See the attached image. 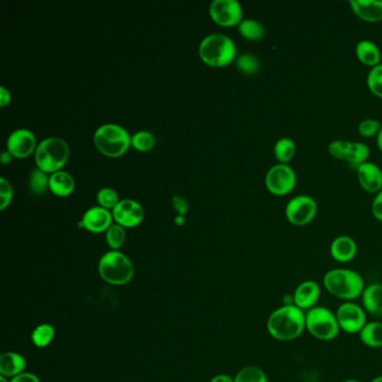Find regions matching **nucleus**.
I'll return each mask as SVG.
<instances>
[{"instance_id": "f257e3e1", "label": "nucleus", "mask_w": 382, "mask_h": 382, "mask_svg": "<svg viewBox=\"0 0 382 382\" xmlns=\"http://www.w3.org/2000/svg\"><path fill=\"white\" fill-rule=\"evenodd\" d=\"M268 333L278 341H293L299 338L305 327V313L294 304L278 307L267 320Z\"/></svg>"}, {"instance_id": "f03ea898", "label": "nucleus", "mask_w": 382, "mask_h": 382, "mask_svg": "<svg viewBox=\"0 0 382 382\" xmlns=\"http://www.w3.org/2000/svg\"><path fill=\"white\" fill-rule=\"evenodd\" d=\"M323 285L331 295L344 301L361 297L366 288L360 273L346 268H335L327 271L323 277Z\"/></svg>"}, {"instance_id": "7ed1b4c3", "label": "nucleus", "mask_w": 382, "mask_h": 382, "mask_svg": "<svg viewBox=\"0 0 382 382\" xmlns=\"http://www.w3.org/2000/svg\"><path fill=\"white\" fill-rule=\"evenodd\" d=\"M237 54L236 44L224 34H211L200 44V55L207 64L224 67L233 61Z\"/></svg>"}, {"instance_id": "20e7f679", "label": "nucleus", "mask_w": 382, "mask_h": 382, "mask_svg": "<svg viewBox=\"0 0 382 382\" xmlns=\"http://www.w3.org/2000/svg\"><path fill=\"white\" fill-rule=\"evenodd\" d=\"M99 273L108 284L121 286L134 276V266L123 252L112 250L102 256L99 262Z\"/></svg>"}, {"instance_id": "39448f33", "label": "nucleus", "mask_w": 382, "mask_h": 382, "mask_svg": "<svg viewBox=\"0 0 382 382\" xmlns=\"http://www.w3.org/2000/svg\"><path fill=\"white\" fill-rule=\"evenodd\" d=\"M305 327L313 338L320 341L334 340L341 331L335 313L323 306L313 307L305 313Z\"/></svg>"}, {"instance_id": "423d86ee", "label": "nucleus", "mask_w": 382, "mask_h": 382, "mask_svg": "<svg viewBox=\"0 0 382 382\" xmlns=\"http://www.w3.org/2000/svg\"><path fill=\"white\" fill-rule=\"evenodd\" d=\"M95 146L107 156H121L128 149L131 138L128 131L116 123L99 127L95 134Z\"/></svg>"}, {"instance_id": "0eeeda50", "label": "nucleus", "mask_w": 382, "mask_h": 382, "mask_svg": "<svg viewBox=\"0 0 382 382\" xmlns=\"http://www.w3.org/2000/svg\"><path fill=\"white\" fill-rule=\"evenodd\" d=\"M69 158V146L57 137L42 140L35 151L37 166L44 172H57Z\"/></svg>"}, {"instance_id": "6e6552de", "label": "nucleus", "mask_w": 382, "mask_h": 382, "mask_svg": "<svg viewBox=\"0 0 382 382\" xmlns=\"http://www.w3.org/2000/svg\"><path fill=\"white\" fill-rule=\"evenodd\" d=\"M297 181L295 170L288 164L273 165L266 174L268 191L275 196H286L294 190Z\"/></svg>"}, {"instance_id": "1a4fd4ad", "label": "nucleus", "mask_w": 382, "mask_h": 382, "mask_svg": "<svg viewBox=\"0 0 382 382\" xmlns=\"http://www.w3.org/2000/svg\"><path fill=\"white\" fill-rule=\"evenodd\" d=\"M318 212V203L310 196H296L290 198L285 207V214L290 224L296 226H306Z\"/></svg>"}, {"instance_id": "9d476101", "label": "nucleus", "mask_w": 382, "mask_h": 382, "mask_svg": "<svg viewBox=\"0 0 382 382\" xmlns=\"http://www.w3.org/2000/svg\"><path fill=\"white\" fill-rule=\"evenodd\" d=\"M339 327L341 331L355 334L360 333L367 322L366 311L360 305L355 304V301H344L339 306L336 313Z\"/></svg>"}, {"instance_id": "9b49d317", "label": "nucleus", "mask_w": 382, "mask_h": 382, "mask_svg": "<svg viewBox=\"0 0 382 382\" xmlns=\"http://www.w3.org/2000/svg\"><path fill=\"white\" fill-rule=\"evenodd\" d=\"M210 14L215 22L222 26H233L243 20V8L237 0H213Z\"/></svg>"}, {"instance_id": "f8f14e48", "label": "nucleus", "mask_w": 382, "mask_h": 382, "mask_svg": "<svg viewBox=\"0 0 382 382\" xmlns=\"http://www.w3.org/2000/svg\"><path fill=\"white\" fill-rule=\"evenodd\" d=\"M114 218L118 224L123 226H135L140 224L144 218V210L138 202L125 198L118 202L112 211Z\"/></svg>"}, {"instance_id": "ddd939ff", "label": "nucleus", "mask_w": 382, "mask_h": 382, "mask_svg": "<svg viewBox=\"0 0 382 382\" xmlns=\"http://www.w3.org/2000/svg\"><path fill=\"white\" fill-rule=\"evenodd\" d=\"M321 296V287L315 280H305L296 287L293 301L295 306L301 311H310L315 307Z\"/></svg>"}, {"instance_id": "4468645a", "label": "nucleus", "mask_w": 382, "mask_h": 382, "mask_svg": "<svg viewBox=\"0 0 382 382\" xmlns=\"http://www.w3.org/2000/svg\"><path fill=\"white\" fill-rule=\"evenodd\" d=\"M36 145V138L28 129H17L11 132L7 140V147L11 155L16 157H25L34 151Z\"/></svg>"}, {"instance_id": "2eb2a0df", "label": "nucleus", "mask_w": 382, "mask_h": 382, "mask_svg": "<svg viewBox=\"0 0 382 382\" xmlns=\"http://www.w3.org/2000/svg\"><path fill=\"white\" fill-rule=\"evenodd\" d=\"M112 214L109 210L102 207H93L84 213L79 226H84L91 232H102L111 226Z\"/></svg>"}, {"instance_id": "dca6fc26", "label": "nucleus", "mask_w": 382, "mask_h": 382, "mask_svg": "<svg viewBox=\"0 0 382 382\" xmlns=\"http://www.w3.org/2000/svg\"><path fill=\"white\" fill-rule=\"evenodd\" d=\"M357 179L361 186L370 193H378L382 190V170L372 162L363 163L357 168Z\"/></svg>"}, {"instance_id": "f3484780", "label": "nucleus", "mask_w": 382, "mask_h": 382, "mask_svg": "<svg viewBox=\"0 0 382 382\" xmlns=\"http://www.w3.org/2000/svg\"><path fill=\"white\" fill-rule=\"evenodd\" d=\"M350 6L352 11L364 22L382 20V0H351Z\"/></svg>"}, {"instance_id": "a211bd4d", "label": "nucleus", "mask_w": 382, "mask_h": 382, "mask_svg": "<svg viewBox=\"0 0 382 382\" xmlns=\"http://www.w3.org/2000/svg\"><path fill=\"white\" fill-rule=\"evenodd\" d=\"M357 247L355 241L349 236H339L335 238L329 247V252L335 261L349 262L357 254Z\"/></svg>"}, {"instance_id": "6ab92c4d", "label": "nucleus", "mask_w": 382, "mask_h": 382, "mask_svg": "<svg viewBox=\"0 0 382 382\" xmlns=\"http://www.w3.org/2000/svg\"><path fill=\"white\" fill-rule=\"evenodd\" d=\"M361 299L363 310L376 318H382V284L374 282L366 286Z\"/></svg>"}, {"instance_id": "aec40b11", "label": "nucleus", "mask_w": 382, "mask_h": 382, "mask_svg": "<svg viewBox=\"0 0 382 382\" xmlns=\"http://www.w3.org/2000/svg\"><path fill=\"white\" fill-rule=\"evenodd\" d=\"M26 361L15 352H6L0 357V374L4 377H16L25 370Z\"/></svg>"}, {"instance_id": "412c9836", "label": "nucleus", "mask_w": 382, "mask_h": 382, "mask_svg": "<svg viewBox=\"0 0 382 382\" xmlns=\"http://www.w3.org/2000/svg\"><path fill=\"white\" fill-rule=\"evenodd\" d=\"M355 54L359 61L368 67H376L380 64L381 60V52L376 43L369 39H361L355 46Z\"/></svg>"}, {"instance_id": "4be33fe9", "label": "nucleus", "mask_w": 382, "mask_h": 382, "mask_svg": "<svg viewBox=\"0 0 382 382\" xmlns=\"http://www.w3.org/2000/svg\"><path fill=\"white\" fill-rule=\"evenodd\" d=\"M360 340L364 346L372 349L382 348V322H369L364 325L361 332Z\"/></svg>"}, {"instance_id": "5701e85b", "label": "nucleus", "mask_w": 382, "mask_h": 382, "mask_svg": "<svg viewBox=\"0 0 382 382\" xmlns=\"http://www.w3.org/2000/svg\"><path fill=\"white\" fill-rule=\"evenodd\" d=\"M50 189L56 196H69L74 189V179L70 174L57 170L50 177Z\"/></svg>"}, {"instance_id": "b1692460", "label": "nucleus", "mask_w": 382, "mask_h": 382, "mask_svg": "<svg viewBox=\"0 0 382 382\" xmlns=\"http://www.w3.org/2000/svg\"><path fill=\"white\" fill-rule=\"evenodd\" d=\"M296 153V145L289 137H282L273 146V154L277 161L282 164H287Z\"/></svg>"}, {"instance_id": "393cba45", "label": "nucleus", "mask_w": 382, "mask_h": 382, "mask_svg": "<svg viewBox=\"0 0 382 382\" xmlns=\"http://www.w3.org/2000/svg\"><path fill=\"white\" fill-rule=\"evenodd\" d=\"M370 155V149L366 144L360 142H350L349 151L346 154V162L353 166H360L367 162Z\"/></svg>"}, {"instance_id": "a878e982", "label": "nucleus", "mask_w": 382, "mask_h": 382, "mask_svg": "<svg viewBox=\"0 0 382 382\" xmlns=\"http://www.w3.org/2000/svg\"><path fill=\"white\" fill-rule=\"evenodd\" d=\"M239 32L245 39L249 41H258L265 35V27L258 20L246 18L241 20L239 24Z\"/></svg>"}, {"instance_id": "bb28decb", "label": "nucleus", "mask_w": 382, "mask_h": 382, "mask_svg": "<svg viewBox=\"0 0 382 382\" xmlns=\"http://www.w3.org/2000/svg\"><path fill=\"white\" fill-rule=\"evenodd\" d=\"M55 335L54 327L50 324H41L32 333V341L37 348H45L52 342Z\"/></svg>"}, {"instance_id": "cd10ccee", "label": "nucleus", "mask_w": 382, "mask_h": 382, "mask_svg": "<svg viewBox=\"0 0 382 382\" xmlns=\"http://www.w3.org/2000/svg\"><path fill=\"white\" fill-rule=\"evenodd\" d=\"M50 187V179H48L44 170L41 168H34L29 175V189L36 196L43 194Z\"/></svg>"}, {"instance_id": "c85d7f7f", "label": "nucleus", "mask_w": 382, "mask_h": 382, "mask_svg": "<svg viewBox=\"0 0 382 382\" xmlns=\"http://www.w3.org/2000/svg\"><path fill=\"white\" fill-rule=\"evenodd\" d=\"M236 64L241 72L246 73V74H254L260 69L259 60L250 53H243L238 56Z\"/></svg>"}, {"instance_id": "c756f323", "label": "nucleus", "mask_w": 382, "mask_h": 382, "mask_svg": "<svg viewBox=\"0 0 382 382\" xmlns=\"http://www.w3.org/2000/svg\"><path fill=\"white\" fill-rule=\"evenodd\" d=\"M235 382H268L265 372L257 367H246L238 372Z\"/></svg>"}, {"instance_id": "7c9ffc66", "label": "nucleus", "mask_w": 382, "mask_h": 382, "mask_svg": "<svg viewBox=\"0 0 382 382\" xmlns=\"http://www.w3.org/2000/svg\"><path fill=\"white\" fill-rule=\"evenodd\" d=\"M368 88L374 95L382 98V63L371 67L367 76Z\"/></svg>"}, {"instance_id": "2f4dec72", "label": "nucleus", "mask_w": 382, "mask_h": 382, "mask_svg": "<svg viewBox=\"0 0 382 382\" xmlns=\"http://www.w3.org/2000/svg\"><path fill=\"white\" fill-rule=\"evenodd\" d=\"M155 144V137L151 132L146 130H140L131 137V145L138 151H148Z\"/></svg>"}, {"instance_id": "473e14b6", "label": "nucleus", "mask_w": 382, "mask_h": 382, "mask_svg": "<svg viewBox=\"0 0 382 382\" xmlns=\"http://www.w3.org/2000/svg\"><path fill=\"white\" fill-rule=\"evenodd\" d=\"M107 243L112 249H118L123 245L126 233L121 224H111L106 233Z\"/></svg>"}, {"instance_id": "72a5a7b5", "label": "nucleus", "mask_w": 382, "mask_h": 382, "mask_svg": "<svg viewBox=\"0 0 382 382\" xmlns=\"http://www.w3.org/2000/svg\"><path fill=\"white\" fill-rule=\"evenodd\" d=\"M97 198H98V202L100 203L101 207H106V209L115 207L118 202H119L117 192L114 189H110V187L101 189L98 192Z\"/></svg>"}, {"instance_id": "f704fd0d", "label": "nucleus", "mask_w": 382, "mask_h": 382, "mask_svg": "<svg viewBox=\"0 0 382 382\" xmlns=\"http://www.w3.org/2000/svg\"><path fill=\"white\" fill-rule=\"evenodd\" d=\"M381 126L382 123L379 121L368 118V119H364V121L359 123L357 131H359L361 136L370 138V137L377 136Z\"/></svg>"}, {"instance_id": "c9c22d12", "label": "nucleus", "mask_w": 382, "mask_h": 382, "mask_svg": "<svg viewBox=\"0 0 382 382\" xmlns=\"http://www.w3.org/2000/svg\"><path fill=\"white\" fill-rule=\"evenodd\" d=\"M350 142L348 140L336 139L329 144V153L333 157L346 161V154L349 151Z\"/></svg>"}, {"instance_id": "e433bc0d", "label": "nucleus", "mask_w": 382, "mask_h": 382, "mask_svg": "<svg viewBox=\"0 0 382 382\" xmlns=\"http://www.w3.org/2000/svg\"><path fill=\"white\" fill-rule=\"evenodd\" d=\"M11 196H13V189H11V183H9L5 177L0 179V209H5L11 201Z\"/></svg>"}, {"instance_id": "4c0bfd02", "label": "nucleus", "mask_w": 382, "mask_h": 382, "mask_svg": "<svg viewBox=\"0 0 382 382\" xmlns=\"http://www.w3.org/2000/svg\"><path fill=\"white\" fill-rule=\"evenodd\" d=\"M372 214L374 218L382 221V190L377 193V196H374V201L371 205Z\"/></svg>"}, {"instance_id": "58836bf2", "label": "nucleus", "mask_w": 382, "mask_h": 382, "mask_svg": "<svg viewBox=\"0 0 382 382\" xmlns=\"http://www.w3.org/2000/svg\"><path fill=\"white\" fill-rule=\"evenodd\" d=\"M172 203H173L174 207L177 210L179 215H184L189 209V204L183 196H174L172 198Z\"/></svg>"}, {"instance_id": "ea45409f", "label": "nucleus", "mask_w": 382, "mask_h": 382, "mask_svg": "<svg viewBox=\"0 0 382 382\" xmlns=\"http://www.w3.org/2000/svg\"><path fill=\"white\" fill-rule=\"evenodd\" d=\"M11 382H39V380L35 374L22 372V374L13 378Z\"/></svg>"}, {"instance_id": "a19ab883", "label": "nucleus", "mask_w": 382, "mask_h": 382, "mask_svg": "<svg viewBox=\"0 0 382 382\" xmlns=\"http://www.w3.org/2000/svg\"><path fill=\"white\" fill-rule=\"evenodd\" d=\"M11 100V93L5 87L0 88V104L6 106Z\"/></svg>"}, {"instance_id": "79ce46f5", "label": "nucleus", "mask_w": 382, "mask_h": 382, "mask_svg": "<svg viewBox=\"0 0 382 382\" xmlns=\"http://www.w3.org/2000/svg\"><path fill=\"white\" fill-rule=\"evenodd\" d=\"M211 382H235V379H232L230 376H226V374H219L217 377L213 378Z\"/></svg>"}, {"instance_id": "37998d69", "label": "nucleus", "mask_w": 382, "mask_h": 382, "mask_svg": "<svg viewBox=\"0 0 382 382\" xmlns=\"http://www.w3.org/2000/svg\"><path fill=\"white\" fill-rule=\"evenodd\" d=\"M11 161V154L9 151H5L1 154V162L3 164H7V163Z\"/></svg>"}, {"instance_id": "c03bdc74", "label": "nucleus", "mask_w": 382, "mask_h": 382, "mask_svg": "<svg viewBox=\"0 0 382 382\" xmlns=\"http://www.w3.org/2000/svg\"><path fill=\"white\" fill-rule=\"evenodd\" d=\"M377 146L380 151H382V126L377 135Z\"/></svg>"}, {"instance_id": "a18cd8bd", "label": "nucleus", "mask_w": 382, "mask_h": 382, "mask_svg": "<svg viewBox=\"0 0 382 382\" xmlns=\"http://www.w3.org/2000/svg\"><path fill=\"white\" fill-rule=\"evenodd\" d=\"M175 222L176 224H179V226H182V224H184L185 219L184 215H177L175 218Z\"/></svg>"}, {"instance_id": "49530a36", "label": "nucleus", "mask_w": 382, "mask_h": 382, "mask_svg": "<svg viewBox=\"0 0 382 382\" xmlns=\"http://www.w3.org/2000/svg\"><path fill=\"white\" fill-rule=\"evenodd\" d=\"M371 382H382V376H379V377L374 378V379L372 380Z\"/></svg>"}, {"instance_id": "de8ad7c7", "label": "nucleus", "mask_w": 382, "mask_h": 382, "mask_svg": "<svg viewBox=\"0 0 382 382\" xmlns=\"http://www.w3.org/2000/svg\"><path fill=\"white\" fill-rule=\"evenodd\" d=\"M0 382H8V381L6 380V377H4V376H1V377H0Z\"/></svg>"}, {"instance_id": "09e8293b", "label": "nucleus", "mask_w": 382, "mask_h": 382, "mask_svg": "<svg viewBox=\"0 0 382 382\" xmlns=\"http://www.w3.org/2000/svg\"><path fill=\"white\" fill-rule=\"evenodd\" d=\"M349 382H361V381H359V380L349 379Z\"/></svg>"}, {"instance_id": "8fccbe9b", "label": "nucleus", "mask_w": 382, "mask_h": 382, "mask_svg": "<svg viewBox=\"0 0 382 382\" xmlns=\"http://www.w3.org/2000/svg\"><path fill=\"white\" fill-rule=\"evenodd\" d=\"M342 382H349V380H344V381Z\"/></svg>"}]
</instances>
